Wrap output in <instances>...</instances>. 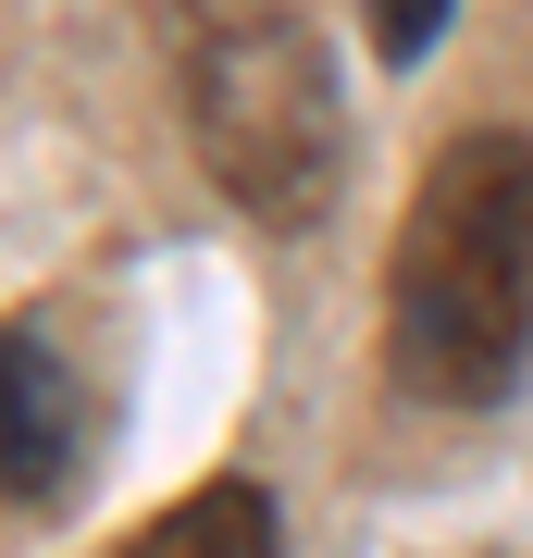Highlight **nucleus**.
Returning a JSON list of instances; mask_svg holds the SVG:
<instances>
[{
	"instance_id": "obj_1",
	"label": "nucleus",
	"mask_w": 533,
	"mask_h": 558,
	"mask_svg": "<svg viewBox=\"0 0 533 558\" xmlns=\"http://www.w3.org/2000/svg\"><path fill=\"white\" fill-rule=\"evenodd\" d=\"M385 373L422 410H496L533 373V137L459 124L385 260Z\"/></svg>"
},
{
	"instance_id": "obj_4",
	"label": "nucleus",
	"mask_w": 533,
	"mask_h": 558,
	"mask_svg": "<svg viewBox=\"0 0 533 558\" xmlns=\"http://www.w3.org/2000/svg\"><path fill=\"white\" fill-rule=\"evenodd\" d=\"M124 558H286V521H274V497H261V484L223 472V484H198V497H174Z\"/></svg>"
},
{
	"instance_id": "obj_5",
	"label": "nucleus",
	"mask_w": 533,
	"mask_h": 558,
	"mask_svg": "<svg viewBox=\"0 0 533 558\" xmlns=\"http://www.w3.org/2000/svg\"><path fill=\"white\" fill-rule=\"evenodd\" d=\"M435 38H447V0H373V50L385 62H422Z\"/></svg>"
},
{
	"instance_id": "obj_3",
	"label": "nucleus",
	"mask_w": 533,
	"mask_h": 558,
	"mask_svg": "<svg viewBox=\"0 0 533 558\" xmlns=\"http://www.w3.org/2000/svg\"><path fill=\"white\" fill-rule=\"evenodd\" d=\"M87 435H99V398H87L75 348L50 323H0V497L62 509L87 472Z\"/></svg>"
},
{
	"instance_id": "obj_2",
	"label": "nucleus",
	"mask_w": 533,
	"mask_h": 558,
	"mask_svg": "<svg viewBox=\"0 0 533 558\" xmlns=\"http://www.w3.org/2000/svg\"><path fill=\"white\" fill-rule=\"evenodd\" d=\"M149 25H161V62H174L198 174L249 223L311 236L348 174V112H336V62H323L311 13L298 0H149Z\"/></svg>"
}]
</instances>
